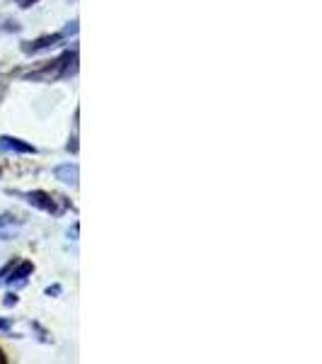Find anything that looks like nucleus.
Instances as JSON below:
<instances>
[{
  "mask_svg": "<svg viewBox=\"0 0 322 364\" xmlns=\"http://www.w3.org/2000/svg\"><path fill=\"white\" fill-rule=\"evenodd\" d=\"M78 73V49H68L54 61H44L42 66L25 73L32 83H56V80H68Z\"/></svg>",
  "mask_w": 322,
  "mask_h": 364,
  "instance_id": "1",
  "label": "nucleus"
},
{
  "mask_svg": "<svg viewBox=\"0 0 322 364\" xmlns=\"http://www.w3.org/2000/svg\"><path fill=\"white\" fill-rule=\"evenodd\" d=\"M10 197H20L22 202H27L29 207L46 211L51 216H61L66 214L70 209V202L66 197L54 195V192H46V190H32V192H20V190H8Z\"/></svg>",
  "mask_w": 322,
  "mask_h": 364,
  "instance_id": "2",
  "label": "nucleus"
},
{
  "mask_svg": "<svg viewBox=\"0 0 322 364\" xmlns=\"http://www.w3.org/2000/svg\"><path fill=\"white\" fill-rule=\"evenodd\" d=\"M78 34V22H68L66 27L61 29V32H54V34H46V37H37V39H32V42H22V54H27V56H34V54H42V51L46 49H51V46H58V44H63L66 39L70 37H75Z\"/></svg>",
  "mask_w": 322,
  "mask_h": 364,
  "instance_id": "3",
  "label": "nucleus"
},
{
  "mask_svg": "<svg viewBox=\"0 0 322 364\" xmlns=\"http://www.w3.org/2000/svg\"><path fill=\"white\" fill-rule=\"evenodd\" d=\"M34 274V265L29 260H20L13 257L3 269H0V287L10 284V287H25L27 279Z\"/></svg>",
  "mask_w": 322,
  "mask_h": 364,
  "instance_id": "4",
  "label": "nucleus"
},
{
  "mask_svg": "<svg viewBox=\"0 0 322 364\" xmlns=\"http://www.w3.org/2000/svg\"><path fill=\"white\" fill-rule=\"evenodd\" d=\"M0 151H5V154H27V156H34L37 154V146H32L29 141H22L17 136H8V134H3L0 136Z\"/></svg>",
  "mask_w": 322,
  "mask_h": 364,
  "instance_id": "5",
  "label": "nucleus"
},
{
  "mask_svg": "<svg viewBox=\"0 0 322 364\" xmlns=\"http://www.w3.org/2000/svg\"><path fill=\"white\" fill-rule=\"evenodd\" d=\"M22 228V221L13 214H0V240H10Z\"/></svg>",
  "mask_w": 322,
  "mask_h": 364,
  "instance_id": "6",
  "label": "nucleus"
},
{
  "mask_svg": "<svg viewBox=\"0 0 322 364\" xmlns=\"http://www.w3.org/2000/svg\"><path fill=\"white\" fill-rule=\"evenodd\" d=\"M54 175H56V180L66 182V185H70V187H78L80 170H78V166H75V163H63V166H58L54 170Z\"/></svg>",
  "mask_w": 322,
  "mask_h": 364,
  "instance_id": "7",
  "label": "nucleus"
},
{
  "mask_svg": "<svg viewBox=\"0 0 322 364\" xmlns=\"http://www.w3.org/2000/svg\"><path fill=\"white\" fill-rule=\"evenodd\" d=\"M78 119H80V109H75V114H73V136L68 139V146H66L70 154H78Z\"/></svg>",
  "mask_w": 322,
  "mask_h": 364,
  "instance_id": "8",
  "label": "nucleus"
},
{
  "mask_svg": "<svg viewBox=\"0 0 322 364\" xmlns=\"http://www.w3.org/2000/svg\"><path fill=\"white\" fill-rule=\"evenodd\" d=\"M39 0H15V5L17 8H22V10H27V8H32V5H37Z\"/></svg>",
  "mask_w": 322,
  "mask_h": 364,
  "instance_id": "9",
  "label": "nucleus"
},
{
  "mask_svg": "<svg viewBox=\"0 0 322 364\" xmlns=\"http://www.w3.org/2000/svg\"><path fill=\"white\" fill-rule=\"evenodd\" d=\"M63 291V287L61 284H54V287H49V289H46V296H58Z\"/></svg>",
  "mask_w": 322,
  "mask_h": 364,
  "instance_id": "10",
  "label": "nucleus"
},
{
  "mask_svg": "<svg viewBox=\"0 0 322 364\" xmlns=\"http://www.w3.org/2000/svg\"><path fill=\"white\" fill-rule=\"evenodd\" d=\"M3 304H5V306H15V304H17V294H8V296L3 299Z\"/></svg>",
  "mask_w": 322,
  "mask_h": 364,
  "instance_id": "11",
  "label": "nucleus"
},
{
  "mask_svg": "<svg viewBox=\"0 0 322 364\" xmlns=\"http://www.w3.org/2000/svg\"><path fill=\"white\" fill-rule=\"evenodd\" d=\"M10 328H13V326H10V321H3V318H0V331H5V333H8Z\"/></svg>",
  "mask_w": 322,
  "mask_h": 364,
  "instance_id": "12",
  "label": "nucleus"
},
{
  "mask_svg": "<svg viewBox=\"0 0 322 364\" xmlns=\"http://www.w3.org/2000/svg\"><path fill=\"white\" fill-rule=\"evenodd\" d=\"M0 364H8V357H5V352H3V348H0Z\"/></svg>",
  "mask_w": 322,
  "mask_h": 364,
  "instance_id": "13",
  "label": "nucleus"
},
{
  "mask_svg": "<svg viewBox=\"0 0 322 364\" xmlns=\"http://www.w3.org/2000/svg\"><path fill=\"white\" fill-rule=\"evenodd\" d=\"M0 175H3V168H0Z\"/></svg>",
  "mask_w": 322,
  "mask_h": 364,
  "instance_id": "14",
  "label": "nucleus"
}]
</instances>
